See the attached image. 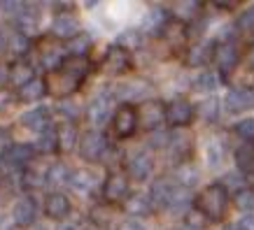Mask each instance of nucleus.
<instances>
[{"instance_id": "20e7f679", "label": "nucleus", "mask_w": 254, "mask_h": 230, "mask_svg": "<svg viewBox=\"0 0 254 230\" xmlns=\"http://www.w3.org/2000/svg\"><path fill=\"white\" fill-rule=\"evenodd\" d=\"M108 151V139L105 135L98 131H86L82 138H79V156L84 158V161H100L103 158V153Z\"/></svg>"}, {"instance_id": "423d86ee", "label": "nucleus", "mask_w": 254, "mask_h": 230, "mask_svg": "<svg viewBox=\"0 0 254 230\" xmlns=\"http://www.w3.org/2000/svg\"><path fill=\"white\" fill-rule=\"evenodd\" d=\"M193 114H196V109L185 98H175L166 105V121L170 126H189L193 121Z\"/></svg>"}, {"instance_id": "c756f323", "label": "nucleus", "mask_w": 254, "mask_h": 230, "mask_svg": "<svg viewBox=\"0 0 254 230\" xmlns=\"http://www.w3.org/2000/svg\"><path fill=\"white\" fill-rule=\"evenodd\" d=\"M175 179L180 182L182 188H191V186L198 184V168L193 163H182L175 170Z\"/></svg>"}, {"instance_id": "8fccbe9b", "label": "nucleus", "mask_w": 254, "mask_h": 230, "mask_svg": "<svg viewBox=\"0 0 254 230\" xmlns=\"http://www.w3.org/2000/svg\"><path fill=\"white\" fill-rule=\"evenodd\" d=\"M238 28H254V5L238 16Z\"/></svg>"}, {"instance_id": "ea45409f", "label": "nucleus", "mask_w": 254, "mask_h": 230, "mask_svg": "<svg viewBox=\"0 0 254 230\" xmlns=\"http://www.w3.org/2000/svg\"><path fill=\"white\" fill-rule=\"evenodd\" d=\"M224 161V144L219 139H212L208 144V163L210 168H219Z\"/></svg>"}, {"instance_id": "39448f33", "label": "nucleus", "mask_w": 254, "mask_h": 230, "mask_svg": "<svg viewBox=\"0 0 254 230\" xmlns=\"http://www.w3.org/2000/svg\"><path fill=\"white\" fill-rule=\"evenodd\" d=\"M138 116L145 131H159V126L166 121V105L161 100H147L140 105Z\"/></svg>"}, {"instance_id": "58836bf2", "label": "nucleus", "mask_w": 254, "mask_h": 230, "mask_svg": "<svg viewBox=\"0 0 254 230\" xmlns=\"http://www.w3.org/2000/svg\"><path fill=\"white\" fill-rule=\"evenodd\" d=\"M233 202H236V207H238V209H243V212H250V214H252V209H254V191L243 188V191H238L236 195H233Z\"/></svg>"}, {"instance_id": "09e8293b", "label": "nucleus", "mask_w": 254, "mask_h": 230, "mask_svg": "<svg viewBox=\"0 0 254 230\" xmlns=\"http://www.w3.org/2000/svg\"><path fill=\"white\" fill-rule=\"evenodd\" d=\"M224 186H226V188H229V186H233V193H238V191H243V188H245V179H243V175H238V172H231V175L226 177V179H224L222 182Z\"/></svg>"}, {"instance_id": "4d7b16f0", "label": "nucleus", "mask_w": 254, "mask_h": 230, "mask_svg": "<svg viewBox=\"0 0 254 230\" xmlns=\"http://www.w3.org/2000/svg\"><path fill=\"white\" fill-rule=\"evenodd\" d=\"M7 98H9L7 93H0V109L5 107V105H7Z\"/></svg>"}, {"instance_id": "6e6552de", "label": "nucleus", "mask_w": 254, "mask_h": 230, "mask_svg": "<svg viewBox=\"0 0 254 230\" xmlns=\"http://www.w3.org/2000/svg\"><path fill=\"white\" fill-rule=\"evenodd\" d=\"M86 116H89V121H91L93 128H100V126H105V123L112 119V100L105 98V95H98V98L91 100V105L86 109Z\"/></svg>"}, {"instance_id": "aec40b11", "label": "nucleus", "mask_w": 254, "mask_h": 230, "mask_svg": "<svg viewBox=\"0 0 254 230\" xmlns=\"http://www.w3.org/2000/svg\"><path fill=\"white\" fill-rule=\"evenodd\" d=\"M215 42H198L187 51V63L189 65H205V63L215 61Z\"/></svg>"}, {"instance_id": "1a4fd4ad", "label": "nucleus", "mask_w": 254, "mask_h": 230, "mask_svg": "<svg viewBox=\"0 0 254 230\" xmlns=\"http://www.w3.org/2000/svg\"><path fill=\"white\" fill-rule=\"evenodd\" d=\"M103 63H105V70H108L110 75H122V72H126V70L131 68V51L122 49L119 45H112L108 49Z\"/></svg>"}, {"instance_id": "5701e85b", "label": "nucleus", "mask_w": 254, "mask_h": 230, "mask_svg": "<svg viewBox=\"0 0 254 230\" xmlns=\"http://www.w3.org/2000/svg\"><path fill=\"white\" fill-rule=\"evenodd\" d=\"M16 31L23 33V35H28L31 31H38V21H40V16H38V9H33L31 5H23L19 12H16Z\"/></svg>"}, {"instance_id": "a211bd4d", "label": "nucleus", "mask_w": 254, "mask_h": 230, "mask_svg": "<svg viewBox=\"0 0 254 230\" xmlns=\"http://www.w3.org/2000/svg\"><path fill=\"white\" fill-rule=\"evenodd\" d=\"M147 89H149V86H147L142 79H135V82H124V84L117 86L115 98L117 100H124V102L128 105V100H142V98H145Z\"/></svg>"}, {"instance_id": "72a5a7b5", "label": "nucleus", "mask_w": 254, "mask_h": 230, "mask_svg": "<svg viewBox=\"0 0 254 230\" xmlns=\"http://www.w3.org/2000/svg\"><path fill=\"white\" fill-rule=\"evenodd\" d=\"M63 54L59 51V49H49V51H45V54L40 56V68L47 70V72H54V70H59L63 65Z\"/></svg>"}, {"instance_id": "c03bdc74", "label": "nucleus", "mask_w": 254, "mask_h": 230, "mask_svg": "<svg viewBox=\"0 0 254 230\" xmlns=\"http://www.w3.org/2000/svg\"><path fill=\"white\" fill-rule=\"evenodd\" d=\"M198 9H200L198 2H180V5H175V14L180 19L189 21V19H193V16L198 14Z\"/></svg>"}, {"instance_id": "7ed1b4c3", "label": "nucleus", "mask_w": 254, "mask_h": 230, "mask_svg": "<svg viewBox=\"0 0 254 230\" xmlns=\"http://www.w3.org/2000/svg\"><path fill=\"white\" fill-rule=\"evenodd\" d=\"M138 123H140L138 109L131 107V105H122L112 116V133H115L117 139H128L135 133Z\"/></svg>"}, {"instance_id": "393cba45", "label": "nucleus", "mask_w": 254, "mask_h": 230, "mask_svg": "<svg viewBox=\"0 0 254 230\" xmlns=\"http://www.w3.org/2000/svg\"><path fill=\"white\" fill-rule=\"evenodd\" d=\"M7 79L16 86V89H21L23 84H28L31 79H35V68L28 65V63H14L7 72Z\"/></svg>"}, {"instance_id": "e433bc0d", "label": "nucleus", "mask_w": 254, "mask_h": 230, "mask_svg": "<svg viewBox=\"0 0 254 230\" xmlns=\"http://www.w3.org/2000/svg\"><path fill=\"white\" fill-rule=\"evenodd\" d=\"M208 228V219L193 207L185 214V230H205Z\"/></svg>"}, {"instance_id": "37998d69", "label": "nucleus", "mask_w": 254, "mask_h": 230, "mask_svg": "<svg viewBox=\"0 0 254 230\" xmlns=\"http://www.w3.org/2000/svg\"><path fill=\"white\" fill-rule=\"evenodd\" d=\"M14 138H12V131L9 128H0V158H7L12 149H14Z\"/></svg>"}, {"instance_id": "dca6fc26", "label": "nucleus", "mask_w": 254, "mask_h": 230, "mask_svg": "<svg viewBox=\"0 0 254 230\" xmlns=\"http://www.w3.org/2000/svg\"><path fill=\"white\" fill-rule=\"evenodd\" d=\"M124 207H126V214L131 216H147L154 212V200L149 193H133Z\"/></svg>"}, {"instance_id": "cd10ccee", "label": "nucleus", "mask_w": 254, "mask_h": 230, "mask_svg": "<svg viewBox=\"0 0 254 230\" xmlns=\"http://www.w3.org/2000/svg\"><path fill=\"white\" fill-rule=\"evenodd\" d=\"M70 172L68 170V165L65 163H52L49 165V172H47V184L49 186H54V188H59V186H63V184H70Z\"/></svg>"}, {"instance_id": "79ce46f5", "label": "nucleus", "mask_w": 254, "mask_h": 230, "mask_svg": "<svg viewBox=\"0 0 254 230\" xmlns=\"http://www.w3.org/2000/svg\"><path fill=\"white\" fill-rule=\"evenodd\" d=\"M217 114H219V100L217 98H208L200 102V116L205 121H215Z\"/></svg>"}, {"instance_id": "412c9836", "label": "nucleus", "mask_w": 254, "mask_h": 230, "mask_svg": "<svg viewBox=\"0 0 254 230\" xmlns=\"http://www.w3.org/2000/svg\"><path fill=\"white\" fill-rule=\"evenodd\" d=\"M21 123L26 128H31V131H38L42 133L45 128H49L52 123H49V109L47 107H33L28 112H23L21 114Z\"/></svg>"}, {"instance_id": "473e14b6", "label": "nucleus", "mask_w": 254, "mask_h": 230, "mask_svg": "<svg viewBox=\"0 0 254 230\" xmlns=\"http://www.w3.org/2000/svg\"><path fill=\"white\" fill-rule=\"evenodd\" d=\"M236 163H238L240 172H252L254 170V146L243 144L240 149H236Z\"/></svg>"}, {"instance_id": "f03ea898", "label": "nucleus", "mask_w": 254, "mask_h": 230, "mask_svg": "<svg viewBox=\"0 0 254 230\" xmlns=\"http://www.w3.org/2000/svg\"><path fill=\"white\" fill-rule=\"evenodd\" d=\"M196 209L208 221H222L229 209V188L219 182L205 186L203 193H198V198H196Z\"/></svg>"}, {"instance_id": "603ef678", "label": "nucleus", "mask_w": 254, "mask_h": 230, "mask_svg": "<svg viewBox=\"0 0 254 230\" xmlns=\"http://www.w3.org/2000/svg\"><path fill=\"white\" fill-rule=\"evenodd\" d=\"M238 228L240 230H254V214H245L243 219L238 221Z\"/></svg>"}, {"instance_id": "4468645a", "label": "nucleus", "mask_w": 254, "mask_h": 230, "mask_svg": "<svg viewBox=\"0 0 254 230\" xmlns=\"http://www.w3.org/2000/svg\"><path fill=\"white\" fill-rule=\"evenodd\" d=\"M152 170H154V161H152V156L145 151H138L131 156V161H128V172H131L133 179H138V182H145L147 177L152 175Z\"/></svg>"}, {"instance_id": "b1692460", "label": "nucleus", "mask_w": 254, "mask_h": 230, "mask_svg": "<svg viewBox=\"0 0 254 230\" xmlns=\"http://www.w3.org/2000/svg\"><path fill=\"white\" fill-rule=\"evenodd\" d=\"M96 184H98V179L89 170H72V175H70V186L77 193H91Z\"/></svg>"}, {"instance_id": "f257e3e1", "label": "nucleus", "mask_w": 254, "mask_h": 230, "mask_svg": "<svg viewBox=\"0 0 254 230\" xmlns=\"http://www.w3.org/2000/svg\"><path fill=\"white\" fill-rule=\"evenodd\" d=\"M89 70H91V63L89 58H65L63 65L54 72H49L47 77V93L56 100H68L72 93L77 91L82 82H84V77L89 75Z\"/></svg>"}, {"instance_id": "49530a36", "label": "nucleus", "mask_w": 254, "mask_h": 230, "mask_svg": "<svg viewBox=\"0 0 254 230\" xmlns=\"http://www.w3.org/2000/svg\"><path fill=\"white\" fill-rule=\"evenodd\" d=\"M149 144L156 146V149H163V146L173 144V135L168 131H154V135L149 138Z\"/></svg>"}, {"instance_id": "9b49d317", "label": "nucleus", "mask_w": 254, "mask_h": 230, "mask_svg": "<svg viewBox=\"0 0 254 230\" xmlns=\"http://www.w3.org/2000/svg\"><path fill=\"white\" fill-rule=\"evenodd\" d=\"M224 105L229 112L233 114H238V112H245L254 105V91L245 89V86H238V89H231V91L226 93V98H224Z\"/></svg>"}, {"instance_id": "f704fd0d", "label": "nucleus", "mask_w": 254, "mask_h": 230, "mask_svg": "<svg viewBox=\"0 0 254 230\" xmlns=\"http://www.w3.org/2000/svg\"><path fill=\"white\" fill-rule=\"evenodd\" d=\"M7 49L16 56H23L28 49H31V38L23 35V33H19V31L12 33V35H9V42H7Z\"/></svg>"}, {"instance_id": "ddd939ff", "label": "nucleus", "mask_w": 254, "mask_h": 230, "mask_svg": "<svg viewBox=\"0 0 254 230\" xmlns=\"http://www.w3.org/2000/svg\"><path fill=\"white\" fill-rule=\"evenodd\" d=\"M35 216H38V202L33 198H21L14 202V209H12V219H14L16 226H33L35 221Z\"/></svg>"}, {"instance_id": "13d9d810", "label": "nucleus", "mask_w": 254, "mask_h": 230, "mask_svg": "<svg viewBox=\"0 0 254 230\" xmlns=\"http://www.w3.org/2000/svg\"><path fill=\"white\" fill-rule=\"evenodd\" d=\"M222 230H240V228H238V226H224Z\"/></svg>"}, {"instance_id": "c9c22d12", "label": "nucleus", "mask_w": 254, "mask_h": 230, "mask_svg": "<svg viewBox=\"0 0 254 230\" xmlns=\"http://www.w3.org/2000/svg\"><path fill=\"white\" fill-rule=\"evenodd\" d=\"M117 45L122 46V49H126V51H133V49H138L140 45H142V35H140V31H135V28H128V31H124L119 38H117Z\"/></svg>"}, {"instance_id": "5fc2aeb1", "label": "nucleus", "mask_w": 254, "mask_h": 230, "mask_svg": "<svg viewBox=\"0 0 254 230\" xmlns=\"http://www.w3.org/2000/svg\"><path fill=\"white\" fill-rule=\"evenodd\" d=\"M7 42H9V38L2 31H0V51H2V49H7Z\"/></svg>"}, {"instance_id": "a18cd8bd", "label": "nucleus", "mask_w": 254, "mask_h": 230, "mask_svg": "<svg viewBox=\"0 0 254 230\" xmlns=\"http://www.w3.org/2000/svg\"><path fill=\"white\" fill-rule=\"evenodd\" d=\"M196 89L198 91H215L217 89V75H212V72H203V75H198V79H196Z\"/></svg>"}, {"instance_id": "f8f14e48", "label": "nucleus", "mask_w": 254, "mask_h": 230, "mask_svg": "<svg viewBox=\"0 0 254 230\" xmlns=\"http://www.w3.org/2000/svg\"><path fill=\"white\" fill-rule=\"evenodd\" d=\"M52 33L61 40H72L79 35V21L72 14L63 12V14H56L54 21H52Z\"/></svg>"}, {"instance_id": "c85d7f7f", "label": "nucleus", "mask_w": 254, "mask_h": 230, "mask_svg": "<svg viewBox=\"0 0 254 230\" xmlns=\"http://www.w3.org/2000/svg\"><path fill=\"white\" fill-rule=\"evenodd\" d=\"M33 156H35V149H33L31 144H16L14 149H12V153L7 156V161L12 168H21V165H31L33 163Z\"/></svg>"}, {"instance_id": "a19ab883", "label": "nucleus", "mask_w": 254, "mask_h": 230, "mask_svg": "<svg viewBox=\"0 0 254 230\" xmlns=\"http://www.w3.org/2000/svg\"><path fill=\"white\" fill-rule=\"evenodd\" d=\"M233 131H236V135H238V138L245 139V142H252V139H254V116H247V119L238 121Z\"/></svg>"}, {"instance_id": "6e6d98bb", "label": "nucleus", "mask_w": 254, "mask_h": 230, "mask_svg": "<svg viewBox=\"0 0 254 230\" xmlns=\"http://www.w3.org/2000/svg\"><path fill=\"white\" fill-rule=\"evenodd\" d=\"M247 63H250V65L254 68V45L250 46V51H247Z\"/></svg>"}, {"instance_id": "6ab92c4d", "label": "nucleus", "mask_w": 254, "mask_h": 230, "mask_svg": "<svg viewBox=\"0 0 254 230\" xmlns=\"http://www.w3.org/2000/svg\"><path fill=\"white\" fill-rule=\"evenodd\" d=\"M47 172H49V165L42 168V165H33L31 163L21 175L23 191H35V188H40V186H45L47 184Z\"/></svg>"}, {"instance_id": "2f4dec72", "label": "nucleus", "mask_w": 254, "mask_h": 230, "mask_svg": "<svg viewBox=\"0 0 254 230\" xmlns=\"http://www.w3.org/2000/svg\"><path fill=\"white\" fill-rule=\"evenodd\" d=\"M91 45H93L91 38H89V35H84V33H79L77 38L68 40V46H65V49L70 51V56H72V58H86V51L91 49Z\"/></svg>"}, {"instance_id": "864d4df0", "label": "nucleus", "mask_w": 254, "mask_h": 230, "mask_svg": "<svg viewBox=\"0 0 254 230\" xmlns=\"http://www.w3.org/2000/svg\"><path fill=\"white\" fill-rule=\"evenodd\" d=\"M56 230H79V226H77V223H72V221H63Z\"/></svg>"}, {"instance_id": "de8ad7c7", "label": "nucleus", "mask_w": 254, "mask_h": 230, "mask_svg": "<svg viewBox=\"0 0 254 230\" xmlns=\"http://www.w3.org/2000/svg\"><path fill=\"white\" fill-rule=\"evenodd\" d=\"M59 112H61L65 119H72V121H75V119L79 116V107H77V105H72L70 100H61V105H59Z\"/></svg>"}, {"instance_id": "bb28decb", "label": "nucleus", "mask_w": 254, "mask_h": 230, "mask_svg": "<svg viewBox=\"0 0 254 230\" xmlns=\"http://www.w3.org/2000/svg\"><path fill=\"white\" fill-rule=\"evenodd\" d=\"M56 131H59V149H63V151H70V149L79 142L77 128H75L72 121H65V123H61V126H56Z\"/></svg>"}, {"instance_id": "4c0bfd02", "label": "nucleus", "mask_w": 254, "mask_h": 230, "mask_svg": "<svg viewBox=\"0 0 254 230\" xmlns=\"http://www.w3.org/2000/svg\"><path fill=\"white\" fill-rule=\"evenodd\" d=\"M189 202H191V195H189V191H187V188H182V186H177L175 193H173V198H170L168 209L182 212V209H187V205H189Z\"/></svg>"}, {"instance_id": "a878e982", "label": "nucleus", "mask_w": 254, "mask_h": 230, "mask_svg": "<svg viewBox=\"0 0 254 230\" xmlns=\"http://www.w3.org/2000/svg\"><path fill=\"white\" fill-rule=\"evenodd\" d=\"M35 149L42 153H52L54 149H59V131H56V126H49V128H45L42 133H38Z\"/></svg>"}, {"instance_id": "0eeeda50", "label": "nucleus", "mask_w": 254, "mask_h": 230, "mask_svg": "<svg viewBox=\"0 0 254 230\" xmlns=\"http://www.w3.org/2000/svg\"><path fill=\"white\" fill-rule=\"evenodd\" d=\"M131 188H128V179L126 175L122 172H112V175L105 179V184H103V195L108 202H124V200H128L131 195Z\"/></svg>"}, {"instance_id": "3c124183", "label": "nucleus", "mask_w": 254, "mask_h": 230, "mask_svg": "<svg viewBox=\"0 0 254 230\" xmlns=\"http://www.w3.org/2000/svg\"><path fill=\"white\" fill-rule=\"evenodd\" d=\"M117 230H145V226H142L138 219H124V221L117 226Z\"/></svg>"}, {"instance_id": "bf43d9fd", "label": "nucleus", "mask_w": 254, "mask_h": 230, "mask_svg": "<svg viewBox=\"0 0 254 230\" xmlns=\"http://www.w3.org/2000/svg\"><path fill=\"white\" fill-rule=\"evenodd\" d=\"M173 230H185V228H173Z\"/></svg>"}, {"instance_id": "9d476101", "label": "nucleus", "mask_w": 254, "mask_h": 230, "mask_svg": "<svg viewBox=\"0 0 254 230\" xmlns=\"http://www.w3.org/2000/svg\"><path fill=\"white\" fill-rule=\"evenodd\" d=\"M70 212H72V205H70L68 195H63V193H49L45 198V214L49 219L63 221V219H68Z\"/></svg>"}, {"instance_id": "2eb2a0df", "label": "nucleus", "mask_w": 254, "mask_h": 230, "mask_svg": "<svg viewBox=\"0 0 254 230\" xmlns=\"http://www.w3.org/2000/svg\"><path fill=\"white\" fill-rule=\"evenodd\" d=\"M175 188L177 186L173 184V179H166V177L156 179L154 184H152V188H149V195L154 200V207H168Z\"/></svg>"}, {"instance_id": "4be33fe9", "label": "nucleus", "mask_w": 254, "mask_h": 230, "mask_svg": "<svg viewBox=\"0 0 254 230\" xmlns=\"http://www.w3.org/2000/svg\"><path fill=\"white\" fill-rule=\"evenodd\" d=\"M16 95L21 98V102H35V100H42L47 93V82L45 79H31L28 84H23L21 89H16Z\"/></svg>"}, {"instance_id": "f3484780", "label": "nucleus", "mask_w": 254, "mask_h": 230, "mask_svg": "<svg viewBox=\"0 0 254 230\" xmlns=\"http://www.w3.org/2000/svg\"><path fill=\"white\" fill-rule=\"evenodd\" d=\"M215 63L219 65L222 75H229V72L236 68V63H238V51H236V46H233L231 42H222V45H217Z\"/></svg>"}, {"instance_id": "7c9ffc66", "label": "nucleus", "mask_w": 254, "mask_h": 230, "mask_svg": "<svg viewBox=\"0 0 254 230\" xmlns=\"http://www.w3.org/2000/svg\"><path fill=\"white\" fill-rule=\"evenodd\" d=\"M168 26V14L163 7H154L145 19V28L147 33H163Z\"/></svg>"}]
</instances>
